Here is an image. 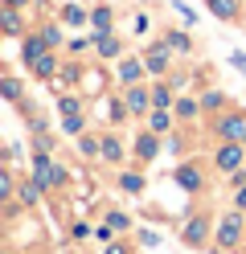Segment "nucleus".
<instances>
[{
  "label": "nucleus",
  "mask_w": 246,
  "mask_h": 254,
  "mask_svg": "<svg viewBox=\"0 0 246 254\" xmlns=\"http://www.w3.org/2000/svg\"><path fill=\"white\" fill-rule=\"evenodd\" d=\"M209 8L218 12L222 21H230V17H234V12H238V8H234V0H209Z\"/></svg>",
  "instance_id": "5"
},
{
  "label": "nucleus",
  "mask_w": 246,
  "mask_h": 254,
  "mask_svg": "<svg viewBox=\"0 0 246 254\" xmlns=\"http://www.w3.org/2000/svg\"><path fill=\"white\" fill-rule=\"evenodd\" d=\"M238 164H242V148H238V144H230V148L218 152V168L230 172V168H238Z\"/></svg>",
  "instance_id": "2"
},
{
  "label": "nucleus",
  "mask_w": 246,
  "mask_h": 254,
  "mask_svg": "<svg viewBox=\"0 0 246 254\" xmlns=\"http://www.w3.org/2000/svg\"><path fill=\"white\" fill-rule=\"evenodd\" d=\"M119 185L127 189V193H140V189H144V177H136V172H127V177H123Z\"/></svg>",
  "instance_id": "12"
},
{
  "label": "nucleus",
  "mask_w": 246,
  "mask_h": 254,
  "mask_svg": "<svg viewBox=\"0 0 246 254\" xmlns=\"http://www.w3.org/2000/svg\"><path fill=\"white\" fill-rule=\"evenodd\" d=\"M152 103L164 111V107H168V90H156V94H152Z\"/></svg>",
  "instance_id": "21"
},
{
  "label": "nucleus",
  "mask_w": 246,
  "mask_h": 254,
  "mask_svg": "<svg viewBox=\"0 0 246 254\" xmlns=\"http://www.w3.org/2000/svg\"><path fill=\"white\" fill-rule=\"evenodd\" d=\"M242 127H246V123H242L238 115H234V119H222V135H230V139H234V135H242Z\"/></svg>",
  "instance_id": "8"
},
{
  "label": "nucleus",
  "mask_w": 246,
  "mask_h": 254,
  "mask_svg": "<svg viewBox=\"0 0 246 254\" xmlns=\"http://www.w3.org/2000/svg\"><path fill=\"white\" fill-rule=\"evenodd\" d=\"M230 62H234V66H238V70L246 74V54H230Z\"/></svg>",
  "instance_id": "22"
},
{
  "label": "nucleus",
  "mask_w": 246,
  "mask_h": 254,
  "mask_svg": "<svg viewBox=\"0 0 246 254\" xmlns=\"http://www.w3.org/2000/svg\"><path fill=\"white\" fill-rule=\"evenodd\" d=\"M168 41L176 45V50H189V37H185V33H168Z\"/></svg>",
  "instance_id": "20"
},
{
  "label": "nucleus",
  "mask_w": 246,
  "mask_h": 254,
  "mask_svg": "<svg viewBox=\"0 0 246 254\" xmlns=\"http://www.w3.org/2000/svg\"><path fill=\"white\" fill-rule=\"evenodd\" d=\"M21 29V21H16V12L12 8H4V33H16Z\"/></svg>",
  "instance_id": "17"
},
{
  "label": "nucleus",
  "mask_w": 246,
  "mask_h": 254,
  "mask_svg": "<svg viewBox=\"0 0 246 254\" xmlns=\"http://www.w3.org/2000/svg\"><path fill=\"white\" fill-rule=\"evenodd\" d=\"M127 107H131V111H144V107H148V94H144V90H131V94H127Z\"/></svg>",
  "instance_id": "13"
},
{
  "label": "nucleus",
  "mask_w": 246,
  "mask_h": 254,
  "mask_svg": "<svg viewBox=\"0 0 246 254\" xmlns=\"http://www.w3.org/2000/svg\"><path fill=\"white\" fill-rule=\"evenodd\" d=\"M37 58H45L41 54V41H25V62H37Z\"/></svg>",
  "instance_id": "15"
},
{
  "label": "nucleus",
  "mask_w": 246,
  "mask_h": 254,
  "mask_svg": "<svg viewBox=\"0 0 246 254\" xmlns=\"http://www.w3.org/2000/svg\"><path fill=\"white\" fill-rule=\"evenodd\" d=\"M37 74H41V78L54 74V58H37Z\"/></svg>",
  "instance_id": "18"
},
{
  "label": "nucleus",
  "mask_w": 246,
  "mask_h": 254,
  "mask_svg": "<svg viewBox=\"0 0 246 254\" xmlns=\"http://www.w3.org/2000/svg\"><path fill=\"white\" fill-rule=\"evenodd\" d=\"M152 131H168V111H156L152 115Z\"/></svg>",
  "instance_id": "16"
},
{
  "label": "nucleus",
  "mask_w": 246,
  "mask_h": 254,
  "mask_svg": "<svg viewBox=\"0 0 246 254\" xmlns=\"http://www.w3.org/2000/svg\"><path fill=\"white\" fill-rule=\"evenodd\" d=\"M238 230H242V221H238V217H226L222 226H218V238H222V246H234V242H238Z\"/></svg>",
  "instance_id": "1"
},
{
  "label": "nucleus",
  "mask_w": 246,
  "mask_h": 254,
  "mask_svg": "<svg viewBox=\"0 0 246 254\" xmlns=\"http://www.w3.org/2000/svg\"><path fill=\"white\" fill-rule=\"evenodd\" d=\"M140 74H144V66H140L136 58H127L123 66H119V78H123V82H140Z\"/></svg>",
  "instance_id": "4"
},
{
  "label": "nucleus",
  "mask_w": 246,
  "mask_h": 254,
  "mask_svg": "<svg viewBox=\"0 0 246 254\" xmlns=\"http://www.w3.org/2000/svg\"><path fill=\"white\" fill-rule=\"evenodd\" d=\"M164 66H168V58H164V50H160V45H156V50L148 54V70H152V74H160Z\"/></svg>",
  "instance_id": "7"
},
{
  "label": "nucleus",
  "mask_w": 246,
  "mask_h": 254,
  "mask_svg": "<svg viewBox=\"0 0 246 254\" xmlns=\"http://www.w3.org/2000/svg\"><path fill=\"white\" fill-rule=\"evenodd\" d=\"M185 242H189V246H201V242H205V221H201V217L185 226Z\"/></svg>",
  "instance_id": "3"
},
{
  "label": "nucleus",
  "mask_w": 246,
  "mask_h": 254,
  "mask_svg": "<svg viewBox=\"0 0 246 254\" xmlns=\"http://www.w3.org/2000/svg\"><path fill=\"white\" fill-rule=\"evenodd\" d=\"M98 54H103V58H115V54H119V41L103 33V41H98Z\"/></svg>",
  "instance_id": "9"
},
{
  "label": "nucleus",
  "mask_w": 246,
  "mask_h": 254,
  "mask_svg": "<svg viewBox=\"0 0 246 254\" xmlns=\"http://www.w3.org/2000/svg\"><path fill=\"white\" fill-rule=\"evenodd\" d=\"M107 254H127V250H123V246H111V250H107Z\"/></svg>",
  "instance_id": "24"
},
{
  "label": "nucleus",
  "mask_w": 246,
  "mask_h": 254,
  "mask_svg": "<svg viewBox=\"0 0 246 254\" xmlns=\"http://www.w3.org/2000/svg\"><path fill=\"white\" fill-rule=\"evenodd\" d=\"M90 21H94L98 33H107V29H111V8H94V12H90Z\"/></svg>",
  "instance_id": "6"
},
{
  "label": "nucleus",
  "mask_w": 246,
  "mask_h": 254,
  "mask_svg": "<svg viewBox=\"0 0 246 254\" xmlns=\"http://www.w3.org/2000/svg\"><path fill=\"white\" fill-rule=\"evenodd\" d=\"M8 4H25V0H8Z\"/></svg>",
  "instance_id": "25"
},
{
  "label": "nucleus",
  "mask_w": 246,
  "mask_h": 254,
  "mask_svg": "<svg viewBox=\"0 0 246 254\" xmlns=\"http://www.w3.org/2000/svg\"><path fill=\"white\" fill-rule=\"evenodd\" d=\"M238 205H242V209H246V189H242V193H238Z\"/></svg>",
  "instance_id": "23"
},
{
  "label": "nucleus",
  "mask_w": 246,
  "mask_h": 254,
  "mask_svg": "<svg viewBox=\"0 0 246 254\" xmlns=\"http://www.w3.org/2000/svg\"><path fill=\"white\" fill-rule=\"evenodd\" d=\"M176 181L185 185V189H197V185H201V177H197L193 168H180V172H176Z\"/></svg>",
  "instance_id": "10"
},
{
  "label": "nucleus",
  "mask_w": 246,
  "mask_h": 254,
  "mask_svg": "<svg viewBox=\"0 0 246 254\" xmlns=\"http://www.w3.org/2000/svg\"><path fill=\"white\" fill-rule=\"evenodd\" d=\"M103 156H107V160H119V156H123L119 139H103Z\"/></svg>",
  "instance_id": "11"
},
{
  "label": "nucleus",
  "mask_w": 246,
  "mask_h": 254,
  "mask_svg": "<svg viewBox=\"0 0 246 254\" xmlns=\"http://www.w3.org/2000/svg\"><path fill=\"white\" fill-rule=\"evenodd\" d=\"M62 17H66V21H70V25H82V8H74V4H70V8H66V12H62Z\"/></svg>",
  "instance_id": "19"
},
{
  "label": "nucleus",
  "mask_w": 246,
  "mask_h": 254,
  "mask_svg": "<svg viewBox=\"0 0 246 254\" xmlns=\"http://www.w3.org/2000/svg\"><path fill=\"white\" fill-rule=\"evenodd\" d=\"M136 152L144 156V160H148V156H156V139H152V135H144L140 144H136Z\"/></svg>",
  "instance_id": "14"
}]
</instances>
